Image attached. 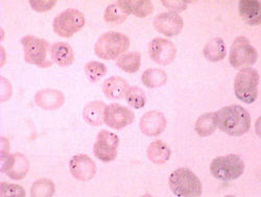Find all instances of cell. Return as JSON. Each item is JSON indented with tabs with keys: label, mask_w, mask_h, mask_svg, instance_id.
<instances>
[{
	"label": "cell",
	"mask_w": 261,
	"mask_h": 197,
	"mask_svg": "<svg viewBox=\"0 0 261 197\" xmlns=\"http://www.w3.org/2000/svg\"><path fill=\"white\" fill-rule=\"evenodd\" d=\"M214 113L217 127L229 136H243L251 127V116L242 105L224 106Z\"/></svg>",
	"instance_id": "1"
},
{
	"label": "cell",
	"mask_w": 261,
	"mask_h": 197,
	"mask_svg": "<svg viewBox=\"0 0 261 197\" xmlns=\"http://www.w3.org/2000/svg\"><path fill=\"white\" fill-rule=\"evenodd\" d=\"M169 188L176 196L198 197L203 193L200 179L188 168H179L169 175Z\"/></svg>",
	"instance_id": "2"
},
{
	"label": "cell",
	"mask_w": 261,
	"mask_h": 197,
	"mask_svg": "<svg viewBox=\"0 0 261 197\" xmlns=\"http://www.w3.org/2000/svg\"><path fill=\"white\" fill-rule=\"evenodd\" d=\"M128 47L129 39L127 36L117 32H109L97 39L94 52L101 60L111 61L124 54Z\"/></svg>",
	"instance_id": "3"
},
{
	"label": "cell",
	"mask_w": 261,
	"mask_h": 197,
	"mask_svg": "<svg viewBox=\"0 0 261 197\" xmlns=\"http://www.w3.org/2000/svg\"><path fill=\"white\" fill-rule=\"evenodd\" d=\"M258 71L250 67L243 68L235 76L234 93L239 100L247 104H251L255 102L258 97Z\"/></svg>",
	"instance_id": "4"
},
{
	"label": "cell",
	"mask_w": 261,
	"mask_h": 197,
	"mask_svg": "<svg viewBox=\"0 0 261 197\" xmlns=\"http://www.w3.org/2000/svg\"><path fill=\"white\" fill-rule=\"evenodd\" d=\"M245 162L238 155L215 158L210 165V172L216 180L229 182L241 178L245 172Z\"/></svg>",
	"instance_id": "5"
},
{
	"label": "cell",
	"mask_w": 261,
	"mask_h": 197,
	"mask_svg": "<svg viewBox=\"0 0 261 197\" xmlns=\"http://www.w3.org/2000/svg\"><path fill=\"white\" fill-rule=\"evenodd\" d=\"M21 44L24 50V61L28 64L38 66L41 68H47L54 64L47 60L50 45L48 41L35 36H25L21 39Z\"/></svg>",
	"instance_id": "6"
},
{
	"label": "cell",
	"mask_w": 261,
	"mask_h": 197,
	"mask_svg": "<svg viewBox=\"0 0 261 197\" xmlns=\"http://www.w3.org/2000/svg\"><path fill=\"white\" fill-rule=\"evenodd\" d=\"M257 50L247 38L238 37L233 41L229 53V62L233 68H248L257 62Z\"/></svg>",
	"instance_id": "7"
},
{
	"label": "cell",
	"mask_w": 261,
	"mask_h": 197,
	"mask_svg": "<svg viewBox=\"0 0 261 197\" xmlns=\"http://www.w3.org/2000/svg\"><path fill=\"white\" fill-rule=\"evenodd\" d=\"M86 24V18L82 12L68 9L59 14L53 23L54 32L62 38H70L80 32Z\"/></svg>",
	"instance_id": "8"
},
{
	"label": "cell",
	"mask_w": 261,
	"mask_h": 197,
	"mask_svg": "<svg viewBox=\"0 0 261 197\" xmlns=\"http://www.w3.org/2000/svg\"><path fill=\"white\" fill-rule=\"evenodd\" d=\"M118 146V136L114 133H111V131L102 129L98 133L96 142L93 146L94 156L105 163L112 162L117 157Z\"/></svg>",
	"instance_id": "9"
},
{
	"label": "cell",
	"mask_w": 261,
	"mask_h": 197,
	"mask_svg": "<svg viewBox=\"0 0 261 197\" xmlns=\"http://www.w3.org/2000/svg\"><path fill=\"white\" fill-rule=\"evenodd\" d=\"M0 171L6 173L12 180L20 181L24 179L30 171V161L20 152L10 153V155L2 158Z\"/></svg>",
	"instance_id": "10"
},
{
	"label": "cell",
	"mask_w": 261,
	"mask_h": 197,
	"mask_svg": "<svg viewBox=\"0 0 261 197\" xmlns=\"http://www.w3.org/2000/svg\"><path fill=\"white\" fill-rule=\"evenodd\" d=\"M135 121V114L123 105L111 103L105 109V123L113 129H122Z\"/></svg>",
	"instance_id": "11"
},
{
	"label": "cell",
	"mask_w": 261,
	"mask_h": 197,
	"mask_svg": "<svg viewBox=\"0 0 261 197\" xmlns=\"http://www.w3.org/2000/svg\"><path fill=\"white\" fill-rule=\"evenodd\" d=\"M148 53L155 63L166 66L173 62L177 55V47L171 41L163 38H155L148 44Z\"/></svg>",
	"instance_id": "12"
},
{
	"label": "cell",
	"mask_w": 261,
	"mask_h": 197,
	"mask_svg": "<svg viewBox=\"0 0 261 197\" xmlns=\"http://www.w3.org/2000/svg\"><path fill=\"white\" fill-rule=\"evenodd\" d=\"M69 169L72 177L80 182H88L96 174L94 161L87 155H76L69 162Z\"/></svg>",
	"instance_id": "13"
},
{
	"label": "cell",
	"mask_w": 261,
	"mask_h": 197,
	"mask_svg": "<svg viewBox=\"0 0 261 197\" xmlns=\"http://www.w3.org/2000/svg\"><path fill=\"white\" fill-rule=\"evenodd\" d=\"M155 29L166 37L178 36L184 26L181 16L176 13L166 12L157 15L154 19Z\"/></svg>",
	"instance_id": "14"
},
{
	"label": "cell",
	"mask_w": 261,
	"mask_h": 197,
	"mask_svg": "<svg viewBox=\"0 0 261 197\" xmlns=\"http://www.w3.org/2000/svg\"><path fill=\"white\" fill-rule=\"evenodd\" d=\"M167 119L162 112L149 111L145 113L139 123L141 133L148 137H157L165 130Z\"/></svg>",
	"instance_id": "15"
},
{
	"label": "cell",
	"mask_w": 261,
	"mask_h": 197,
	"mask_svg": "<svg viewBox=\"0 0 261 197\" xmlns=\"http://www.w3.org/2000/svg\"><path fill=\"white\" fill-rule=\"evenodd\" d=\"M35 103L46 111H55L65 103V95L56 89H43L35 94Z\"/></svg>",
	"instance_id": "16"
},
{
	"label": "cell",
	"mask_w": 261,
	"mask_h": 197,
	"mask_svg": "<svg viewBox=\"0 0 261 197\" xmlns=\"http://www.w3.org/2000/svg\"><path fill=\"white\" fill-rule=\"evenodd\" d=\"M238 10L239 15L248 25L255 26L261 22V4L257 0H241Z\"/></svg>",
	"instance_id": "17"
},
{
	"label": "cell",
	"mask_w": 261,
	"mask_h": 197,
	"mask_svg": "<svg viewBox=\"0 0 261 197\" xmlns=\"http://www.w3.org/2000/svg\"><path fill=\"white\" fill-rule=\"evenodd\" d=\"M53 63L60 67H69L74 62V52L68 43L58 42L50 47Z\"/></svg>",
	"instance_id": "18"
},
{
	"label": "cell",
	"mask_w": 261,
	"mask_h": 197,
	"mask_svg": "<svg viewBox=\"0 0 261 197\" xmlns=\"http://www.w3.org/2000/svg\"><path fill=\"white\" fill-rule=\"evenodd\" d=\"M127 81L120 76H111L105 80L102 91L105 95L110 99H121L125 97L128 89Z\"/></svg>",
	"instance_id": "19"
},
{
	"label": "cell",
	"mask_w": 261,
	"mask_h": 197,
	"mask_svg": "<svg viewBox=\"0 0 261 197\" xmlns=\"http://www.w3.org/2000/svg\"><path fill=\"white\" fill-rule=\"evenodd\" d=\"M106 103L102 101L94 100L87 103L83 109L84 120L92 126H99L105 122Z\"/></svg>",
	"instance_id": "20"
},
{
	"label": "cell",
	"mask_w": 261,
	"mask_h": 197,
	"mask_svg": "<svg viewBox=\"0 0 261 197\" xmlns=\"http://www.w3.org/2000/svg\"><path fill=\"white\" fill-rule=\"evenodd\" d=\"M146 153L148 160L151 163L155 165H163L169 161L171 150L165 142L156 140L149 144Z\"/></svg>",
	"instance_id": "21"
},
{
	"label": "cell",
	"mask_w": 261,
	"mask_h": 197,
	"mask_svg": "<svg viewBox=\"0 0 261 197\" xmlns=\"http://www.w3.org/2000/svg\"><path fill=\"white\" fill-rule=\"evenodd\" d=\"M226 44L222 38H213L206 43L204 47V55L209 62H220L226 58Z\"/></svg>",
	"instance_id": "22"
},
{
	"label": "cell",
	"mask_w": 261,
	"mask_h": 197,
	"mask_svg": "<svg viewBox=\"0 0 261 197\" xmlns=\"http://www.w3.org/2000/svg\"><path fill=\"white\" fill-rule=\"evenodd\" d=\"M141 80L145 87L149 89H155V88H160L166 83L167 74L162 69L149 68L142 73Z\"/></svg>",
	"instance_id": "23"
},
{
	"label": "cell",
	"mask_w": 261,
	"mask_h": 197,
	"mask_svg": "<svg viewBox=\"0 0 261 197\" xmlns=\"http://www.w3.org/2000/svg\"><path fill=\"white\" fill-rule=\"evenodd\" d=\"M129 16V13L123 8L120 2L109 6L103 14L105 21L109 24L112 25H119L122 24Z\"/></svg>",
	"instance_id": "24"
},
{
	"label": "cell",
	"mask_w": 261,
	"mask_h": 197,
	"mask_svg": "<svg viewBox=\"0 0 261 197\" xmlns=\"http://www.w3.org/2000/svg\"><path fill=\"white\" fill-rule=\"evenodd\" d=\"M123 8L138 18H146L154 12L153 4L148 0H135V2H120Z\"/></svg>",
	"instance_id": "25"
},
{
	"label": "cell",
	"mask_w": 261,
	"mask_h": 197,
	"mask_svg": "<svg viewBox=\"0 0 261 197\" xmlns=\"http://www.w3.org/2000/svg\"><path fill=\"white\" fill-rule=\"evenodd\" d=\"M216 120L215 113H205L198 118L195 121L194 128L200 137H209L211 136L216 129Z\"/></svg>",
	"instance_id": "26"
},
{
	"label": "cell",
	"mask_w": 261,
	"mask_h": 197,
	"mask_svg": "<svg viewBox=\"0 0 261 197\" xmlns=\"http://www.w3.org/2000/svg\"><path fill=\"white\" fill-rule=\"evenodd\" d=\"M117 66L124 72L136 73L141 66V54L137 51L124 53L118 58Z\"/></svg>",
	"instance_id": "27"
},
{
	"label": "cell",
	"mask_w": 261,
	"mask_h": 197,
	"mask_svg": "<svg viewBox=\"0 0 261 197\" xmlns=\"http://www.w3.org/2000/svg\"><path fill=\"white\" fill-rule=\"evenodd\" d=\"M55 184L48 179H40L36 181L31 188V195L33 197H51L55 195Z\"/></svg>",
	"instance_id": "28"
},
{
	"label": "cell",
	"mask_w": 261,
	"mask_h": 197,
	"mask_svg": "<svg viewBox=\"0 0 261 197\" xmlns=\"http://www.w3.org/2000/svg\"><path fill=\"white\" fill-rule=\"evenodd\" d=\"M125 99L130 106L137 109L142 108L146 103L145 92L137 86L128 88L125 93Z\"/></svg>",
	"instance_id": "29"
},
{
	"label": "cell",
	"mask_w": 261,
	"mask_h": 197,
	"mask_svg": "<svg viewBox=\"0 0 261 197\" xmlns=\"http://www.w3.org/2000/svg\"><path fill=\"white\" fill-rule=\"evenodd\" d=\"M108 72V69L106 67V65L96 62V61H91L89 63H87L85 66V73L87 78H88L91 82H97L101 77H103Z\"/></svg>",
	"instance_id": "30"
},
{
	"label": "cell",
	"mask_w": 261,
	"mask_h": 197,
	"mask_svg": "<svg viewBox=\"0 0 261 197\" xmlns=\"http://www.w3.org/2000/svg\"><path fill=\"white\" fill-rule=\"evenodd\" d=\"M2 196H14V197H24L25 196V190L23 187L15 184H8V183H2V192H0Z\"/></svg>",
	"instance_id": "31"
},
{
	"label": "cell",
	"mask_w": 261,
	"mask_h": 197,
	"mask_svg": "<svg viewBox=\"0 0 261 197\" xmlns=\"http://www.w3.org/2000/svg\"><path fill=\"white\" fill-rule=\"evenodd\" d=\"M162 5L171 11V13L183 12L187 8L186 2H181V0H169V2H162Z\"/></svg>",
	"instance_id": "32"
},
{
	"label": "cell",
	"mask_w": 261,
	"mask_h": 197,
	"mask_svg": "<svg viewBox=\"0 0 261 197\" xmlns=\"http://www.w3.org/2000/svg\"><path fill=\"white\" fill-rule=\"evenodd\" d=\"M30 5L34 11L43 13L51 10L57 5V2H30Z\"/></svg>",
	"instance_id": "33"
},
{
	"label": "cell",
	"mask_w": 261,
	"mask_h": 197,
	"mask_svg": "<svg viewBox=\"0 0 261 197\" xmlns=\"http://www.w3.org/2000/svg\"><path fill=\"white\" fill-rule=\"evenodd\" d=\"M2 101L5 102L12 96V85L4 76L2 77Z\"/></svg>",
	"instance_id": "34"
},
{
	"label": "cell",
	"mask_w": 261,
	"mask_h": 197,
	"mask_svg": "<svg viewBox=\"0 0 261 197\" xmlns=\"http://www.w3.org/2000/svg\"><path fill=\"white\" fill-rule=\"evenodd\" d=\"M2 158L10 155V142L7 138L2 137Z\"/></svg>",
	"instance_id": "35"
}]
</instances>
